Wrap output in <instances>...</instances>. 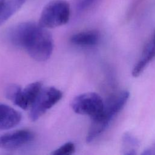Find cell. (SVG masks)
<instances>
[{
    "mask_svg": "<svg viewBox=\"0 0 155 155\" xmlns=\"http://www.w3.org/2000/svg\"><path fill=\"white\" fill-rule=\"evenodd\" d=\"M70 17V4L66 0H51L44 7L38 24L45 28H52L67 24Z\"/></svg>",
    "mask_w": 155,
    "mask_h": 155,
    "instance_id": "2",
    "label": "cell"
},
{
    "mask_svg": "<svg viewBox=\"0 0 155 155\" xmlns=\"http://www.w3.org/2000/svg\"><path fill=\"white\" fill-rule=\"evenodd\" d=\"M99 0H74V4L79 12L85 11L93 6Z\"/></svg>",
    "mask_w": 155,
    "mask_h": 155,
    "instance_id": "14",
    "label": "cell"
},
{
    "mask_svg": "<svg viewBox=\"0 0 155 155\" xmlns=\"http://www.w3.org/2000/svg\"><path fill=\"white\" fill-rule=\"evenodd\" d=\"M130 96L128 91H122L112 97L107 104H104L103 113L111 120L124 107Z\"/></svg>",
    "mask_w": 155,
    "mask_h": 155,
    "instance_id": "8",
    "label": "cell"
},
{
    "mask_svg": "<svg viewBox=\"0 0 155 155\" xmlns=\"http://www.w3.org/2000/svg\"><path fill=\"white\" fill-rule=\"evenodd\" d=\"M71 107L75 113L87 115L92 119L102 112L104 103L98 94L88 92L76 96L71 102Z\"/></svg>",
    "mask_w": 155,
    "mask_h": 155,
    "instance_id": "3",
    "label": "cell"
},
{
    "mask_svg": "<svg viewBox=\"0 0 155 155\" xmlns=\"http://www.w3.org/2000/svg\"><path fill=\"white\" fill-rule=\"evenodd\" d=\"M124 154H135L136 148L139 145V142L134 136L129 133H125L122 137Z\"/></svg>",
    "mask_w": 155,
    "mask_h": 155,
    "instance_id": "12",
    "label": "cell"
},
{
    "mask_svg": "<svg viewBox=\"0 0 155 155\" xmlns=\"http://www.w3.org/2000/svg\"><path fill=\"white\" fill-rule=\"evenodd\" d=\"M5 37L13 45L24 49L37 61L49 59L53 50V40L47 28L34 22L16 24L7 31Z\"/></svg>",
    "mask_w": 155,
    "mask_h": 155,
    "instance_id": "1",
    "label": "cell"
},
{
    "mask_svg": "<svg viewBox=\"0 0 155 155\" xmlns=\"http://www.w3.org/2000/svg\"><path fill=\"white\" fill-rule=\"evenodd\" d=\"M21 88V87L16 84H10L8 85L5 91L6 97L13 102Z\"/></svg>",
    "mask_w": 155,
    "mask_h": 155,
    "instance_id": "15",
    "label": "cell"
},
{
    "mask_svg": "<svg viewBox=\"0 0 155 155\" xmlns=\"http://www.w3.org/2000/svg\"><path fill=\"white\" fill-rule=\"evenodd\" d=\"M19 112L5 104H0V130H8L19 124L21 120Z\"/></svg>",
    "mask_w": 155,
    "mask_h": 155,
    "instance_id": "7",
    "label": "cell"
},
{
    "mask_svg": "<svg viewBox=\"0 0 155 155\" xmlns=\"http://www.w3.org/2000/svg\"><path fill=\"white\" fill-rule=\"evenodd\" d=\"M75 151V146L74 144L71 142H67L54 150L51 153L54 155H70L74 153Z\"/></svg>",
    "mask_w": 155,
    "mask_h": 155,
    "instance_id": "13",
    "label": "cell"
},
{
    "mask_svg": "<svg viewBox=\"0 0 155 155\" xmlns=\"http://www.w3.org/2000/svg\"><path fill=\"white\" fill-rule=\"evenodd\" d=\"M155 58V44L150 41L145 47L142 55L132 70L134 77L139 76L147 65Z\"/></svg>",
    "mask_w": 155,
    "mask_h": 155,
    "instance_id": "9",
    "label": "cell"
},
{
    "mask_svg": "<svg viewBox=\"0 0 155 155\" xmlns=\"http://www.w3.org/2000/svg\"><path fill=\"white\" fill-rule=\"evenodd\" d=\"M100 39V34L96 30H88L79 32L71 36L70 42L76 45L90 47L97 44Z\"/></svg>",
    "mask_w": 155,
    "mask_h": 155,
    "instance_id": "10",
    "label": "cell"
},
{
    "mask_svg": "<svg viewBox=\"0 0 155 155\" xmlns=\"http://www.w3.org/2000/svg\"><path fill=\"white\" fill-rule=\"evenodd\" d=\"M42 88L41 82H35L21 88L13 102L21 108L27 110L31 108Z\"/></svg>",
    "mask_w": 155,
    "mask_h": 155,
    "instance_id": "6",
    "label": "cell"
},
{
    "mask_svg": "<svg viewBox=\"0 0 155 155\" xmlns=\"http://www.w3.org/2000/svg\"><path fill=\"white\" fill-rule=\"evenodd\" d=\"M35 137L33 132L28 130H19L0 136V148L13 150L27 145Z\"/></svg>",
    "mask_w": 155,
    "mask_h": 155,
    "instance_id": "5",
    "label": "cell"
},
{
    "mask_svg": "<svg viewBox=\"0 0 155 155\" xmlns=\"http://www.w3.org/2000/svg\"><path fill=\"white\" fill-rule=\"evenodd\" d=\"M4 0H0V10H1V6L2 5V3L4 2Z\"/></svg>",
    "mask_w": 155,
    "mask_h": 155,
    "instance_id": "19",
    "label": "cell"
},
{
    "mask_svg": "<svg viewBox=\"0 0 155 155\" xmlns=\"http://www.w3.org/2000/svg\"><path fill=\"white\" fill-rule=\"evenodd\" d=\"M151 41L154 44H155V30H154L153 36V37H152V39H151Z\"/></svg>",
    "mask_w": 155,
    "mask_h": 155,
    "instance_id": "18",
    "label": "cell"
},
{
    "mask_svg": "<svg viewBox=\"0 0 155 155\" xmlns=\"http://www.w3.org/2000/svg\"><path fill=\"white\" fill-rule=\"evenodd\" d=\"M62 96V92L55 87H42L30 108L29 117L31 120L35 121L38 120L48 110L57 104L61 100Z\"/></svg>",
    "mask_w": 155,
    "mask_h": 155,
    "instance_id": "4",
    "label": "cell"
},
{
    "mask_svg": "<svg viewBox=\"0 0 155 155\" xmlns=\"http://www.w3.org/2000/svg\"><path fill=\"white\" fill-rule=\"evenodd\" d=\"M27 0H4L0 10V25L17 12Z\"/></svg>",
    "mask_w": 155,
    "mask_h": 155,
    "instance_id": "11",
    "label": "cell"
},
{
    "mask_svg": "<svg viewBox=\"0 0 155 155\" xmlns=\"http://www.w3.org/2000/svg\"><path fill=\"white\" fill-rule=\"evenodd\" d=\"M145 0H133L132 3H131V5L130 6V12H133L137 8V7H139L140 5H141L143 1Z\"/></svg>",
    "mask_w": 155,
    "mask_h": 155,
    "instance_id": "17",
    "label": "cell"
},
{
    "mask_svg": "<svg viewBox=\"0 0 155 155\" xmlns=\"http://www.w3.org/2000/svg\"><path fill=\"white\" fill-rule=\"evenodd\" d=\"M142 155H155V143L146 148L142 153Z\"/></svg>",
    "mask_w": 155,
    "mask_h": 155,
    "instance_id": "16",
    "label": "cell"
}]
</instances>
